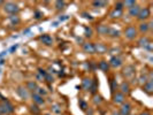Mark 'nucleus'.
<instances>
[{"label":"nucleus","instance_id":"c03bdc74","mask_svg":"<svg viewBox=\"0 0 153 115\" xmlns=\"http://www.w3.org/2000/svg\"><path fill=\"white\" fill-rule=\"evenodd\" d=\"M1 4H4V2H2V1H0V5H1Z\"/></svg>","mask_w":153,"mask_h":115},{"label":"nucleus","instance_id":"4be33fe9","mask_svg":"<svg viewBox=\"0 0 153 115\" xmlns=\"http://www.w3.org/2000/svg\"><path fill=\"white\" fill-rule=\"evenodd\" d=\"M108 5L107 1H101V0H96V1H92V6L93 7H106Z\"/></svg>","mask_w":153,"mask_h":115},{"label":"nucleus","instance_id":"e433bc0d","mask_svg":"<svg viewBox=\"0 0 153 115\" xmlns=\"http://www.w3.org/2000/svg\"><path fill=\"white\" fill-rule=\"evenodd\" d=\"M92 36V30L90 28H85V37H91Z\"/></svg>","mask_w":153,"mask_h":115},{"label":"nucleus","instance_id":"bb28decb","mask_svg":"<svg viewBox=\"0 0 153 115\" xmlns=\"http://www.w3.org/2000/svg\"><path fill=\"white\" fill-rule=\"evenodd\" d=\"M111 17L112 19H117V17H120V16H122V10H116V9H113L112 12H111Z\"/></svg>","mask_w":153,"mask_h":115},{"label":"nucleus","instance_id":"f3484780","mask_svg":"<svg viewBox=\"0 0 153 115\" xmlns=\"http://www.w3.org/2000/svg\"><path fill=\"white\" fill-rule=\"evenodd\" d=\"M94 51H96V53L102 54V53H105V52H107V46L104 45L102 43L94 44Z\"/></svg>","mask_w":153,"mask_h":115},{"label":"nucleus","instance_id":"ddd939ff","mask_svg":"<svg viewBox=\"0 0 153 115\" xmlns=\"http://www.w3.org/2000/svg\"><path fill=\"white\" fill-rule=\"evenodd\" d=\"M109 28L111 27H108L106 24H99L97 27V31H98V33L101 35V36H107L108 32H109Z\"/></svg>","mask_w":153,"mask_h":115},{"label":"nucleus","instance_id":"c756f323","mask_svg":"<svg viewBox=\"0 0 153 115\" xmlns=\"http://www.w3.org/2000/svg\"><path fill=\"white\" fill-rule=\"evenodd\" d=\"M123 1H117V2H115V8L114 9H116V10H122L123 9Z\"/></svg>","mask_w":153,"mask_h":115},{"label":"nucleus","instance_id":"ea45409f","mask_svg":"<svg viewBox=\"0 0 153 115\" xmlns=\"http://www.w3.org/2000/svg\"><path fill=\"white\" fill-rule=\"evenodd\" d=\"M82 15H83V17H85V19H89V20H93V17H92L90 14H88V13H82Z\"/></svg>","mask_w":153,"mask_h":115},{"label":"nucleus","instance_id":"1a4fd4ad","mask_svg":"<svg viewBox=\"0 0 153 115\" xmlns=\"http://www.w3.org/2000/svg\"><path fill=\"white\" fill-rule=\"evenodd\" d=\"M131 113V105L128 104V102H123L120 107V112L119 114L120 115H130Z\"/></svg>","mask_w":153,"mask_h":115},{"label":"nucleus","instance_id":"a19ab883","mask_svg":"<svg viewBox=\"0 0 153 115\" xmlns=\"http://www.w3.org/2000/svg\"><path fill=\"white\" fill-rule=\"evenodd\" d=\"M35 17H36V19H40V17H42V14H40L39 12H36V16H35Z\"/></svg>","mask_w":153,"mask_h":115},{"label":"nucleus","instance_id":"6e6552de","mask_svg":"<svg viewBox=\"0 0 153 115\" xmlns=\"http://www.w3.org/2000/svg\"><path fill=\"white\" fill-rule=\"evenodd\" d=\"M126 101V96L121 92H114L113 93V102L116 105H122Z\"/></svg>","mask_w":153,"mask_h":115},{"label":"nucleus","instance_id":"6ab92c4d","mask_svg":"<svg viewBox=\"0 0 153 115\" xmlns=\"http://www.w3.org/2000/svg\"><path fill=\"white\" fill-rule=\"evenodd\" d=\"M152 23H147V22H142L139 24V31L142 33H146L147 31L150 30V27H151Z\"/></svg>","mask_w":153,"mask_h":115},{"label":"nucleus","instance_id":"f704fd0d","mask_svg":"<svg viewBox=\"0 0 153 115\" xmlns=\"http://www.w3.org/2000/svg\"><path fill=\"white\" fill-rule=\"evenodd\" d=\"M101 101H102L101 97H100V96H97V94H94V99H93V102L97 105V104H100Z\"/></svg>","mask_w":153,"mask_h":115},{"label":"nucleus","instance_id":"423d86ee","mask_svg":"<svg viewBox=\"0 0 153 115\" xmlns=\"http://www.w3.org/2000/svg\"><path fill=\"white\" fill-rule=\"evenodd\" d=\"M135 74H136V69H135V67L132 65H128L123 69V76L126 77V78H128V79L132 78V77L135 76Z\"/></svg>","mask_w":153,"mask_h":115},{"label":"nucleus","instance_id":"c9c22d12","mask_svg":"<svg viewBox=\"0 0 153 115\" xmlns=\"http://www.w3.org/2000/svg\"><path fill=\"white\" fill-rule=\"evenodd\" d=\"M10 21H12V23H15V24H17V23H20V19H19V16L13 15L12 17H10Z\"/></svg>","mask_w":153,"mask_h":115},{"label":"nucleus","instance_id":"473e14b6","mask_svg":"<svg viewBox=\"0 0 153 115\" xmlns=\"http://www.w3.org/2000/svg\"><path fill=\"white\" fill-rule=\"evenodd\" d=\"M96 90H97V82H96V79H94V81H92V86H91V89H90V91L94 94V93H96Z\"/></svg>","mask_w":153,"mask_h":115},{"label":"nucleus","instance_id":"a211bd4d","mask_svg":"<svg viewBox=\"0 0 153 115\" xmlns=\"http://www.w3.org/2000/svg\"><path fill=\"white\" fill-rule=\"evenodd\" d=\"M92 86V79L91 78H84L82 82V88L84 89L85 91H89Z\"/></svg>","mask_w":153,"mask_h":115},{"label":"nucleus","instance_id":"412c9836","mask_svg":"<svg viewBox=\"0 0 153 115\" xmlns=\"http://www.w3.org/2000/svg\"><path fill=\"white\" fill-rule=\"evenodd\" d=\"M27 89H28V91H36L38 89V84L35 81H29L27 83Z\"/></svg>","mask_w":153,"mask_h":115},{"label":"nucleus","instance_id":"aec40b11","mask_svg":"<svg viewBox=\"0 0 153 115\" xmlns=\"http://www.w3.org/2000/svg\"><path fill=\"white\" fill-rule=\"evenodd\" d=\"M139 10H140V6L136 4V5L134 6V7H131L130 9H129V15L132 16V17H135V16H137V15H138Z\"/></svg>","mask_w":153,"mask_h":115},{"label":"nucleus","instance_id":"2f4dec72","mask_svg":"<svg viewBox=\"0 0 153 115\" xmlns=\"http://www.w3.org/2000/svg\"><path fill=\"white\" fill-rule=\"evenodd\" d=\"M79 107L82 108V111H86V108H88V104L85 102L84 100H79Z\"/></svg>","mask_w":153,"mask_h":115},{"label":"nucleus","instance_id":"79ce46f5","mask_svg":"<svg viewBox=\"0 0 153 115\" xmlns=\"http://www.w3.org/2000/svg\"><path fill=\"white\" fill-rule=\"evenodd\" d=\"M139 115H151V114H150L149 112H143V113H140Z\"/></svg>","mask_w":153,"mask_h":115},{"label":"nucleus","instance_id":"f257e3e1","mask_svg":"<svg viewBox=\"0 0 153 115\" xmlns=\"http://www.w3.org/2000/svg\"><path fill=\"white\" fill-rule=\"evenodd\" d=\"M14 112V106L10 104V101L4 99L0 102V113L2 115H9Z\"/></svg>","mask_w":153,"mask_h":115},{"label":"nucleus","instance_id":"dca6fc26","mask_svg":"<svg viewBox=\"0 0 153 115\" xmlns=\"http://www.w3.org/2000/svg\"><path fill=\"white\" fill-rule=\"evenodd\" d=\"M120 90H121L120 92L123 93L124 96H126V94H129V93H130V84L124 81V82H122V83L120 84Z\"/></svg>","mask_w":153,"mask_h":115},{"label":"nucleus","instance_id":"72a5a7b5","mask_svg":"<svg viewBox=\"0 0 153 115\" xmlns=\"http://www.w3.org/2000/svg\"><path fill=\"white\" fill-rule=\"evenodd\" d=\"M52 111H53L54 113H56V114H60L61 113V109H60V107L58 105H53L52 106Z\"/></svg>","mask_w":153,"mask_h":115},{"label":"nucleus","instance_id":"a878e982","mask_svg":"<svg viewBox=\"0 0 153 115\" xmlns=\"http://www.w3.org/2000/svg\"><path fill=\"white\" fill-rule=\"evenodd\" d=\"M55 8H56V10H62L65 6H66V2L65 1H62V0H58V1H55Z\"/></svg>","mask_w":153,"mask_h":115},{"label":"nucleus","instance_id":"f03ea898","mask_svg":"<svg viewBox=\"0 0 153 115\" xmlns=\"http://www.w3.org/2000/svg\"><path fill=\"white\" fill-rule=\"evenodd\" d=\"M4 10H5L7 14L15 15V14H17V13L20 12V7H19L16 4H14V2L8 1V2H5V4H4Z\"/></svg>","mask_w":153,"mask_h":115},{"label":"nucleus","instance_id":"58836bf2","mask_svg":"<svg viewBox=\"0 0 153 115\" xmlns=\"http://www.w3.org/2000/svg\"><path fill=\"white\" fill-rule=\"evenodd\" d=\"M111 89H112V92L114 93L115 90H116V84H115L114 81H112V82H111Z\"/></svg>","mask_w":153,"mask_h":115},{"label":"nucleus","instance_id":"4468645a","mask_svg":"<svg viewBox=\"0 0 153 115\" xmlns=\"http://www.w3.org/2000/svg\"><path fill=\"white\" fill-rule=\"evenodd\" d=\"M31 98L33 100V102H35V105H44L45 104V99H44V97H42V96H39L37 93H32V96H31Z\"/></svg>","mask_w":153,"mask_h":115},{"label":"nucleus","instance_id":"f8f14e48","mask_svg":"<svg viewBox=\"0 0 153 115\" xmlns=\"http://www.w3.org/2000/svg\"><path fill=\"white\" fill-rule=\"evenodd\" d=\"M143 89H144V92H145L146 94H149V96H151L153 93V79H149L147 82H146L145 84L143 85Z\"/></svg>","mask_w":153,"mask_h":115},{"label":"nucleus","instance_id":"393cba45","mask_svg":"<svg viewBox=\"0 0 153 115\" xmlns=\"http://www.w3.org/2000/svg\"><path fill=\"white\" fill-rule=\"evenodd\" d=\"M136 4H137V2H136L135 0H126V1H123V6L127 7L128 9H130L131 7H134Z\"/></svg>","mask_w":153,"mask_h":115},{"label":"nucleus","instance_id":"2eb2a0df","mask_svg":"<svg viewBox=\"0 0 153 115\" xmlns=\"http://www.w3.org/2000/svg\"><path fill=\"white\" fill-rule=\"evenodd\" d=\"M39 40H40L44 45H47V46H51L53 44V38H52L50 35H43V36H40V37H39Z\"/></svg>","mask_w":153,"mask_h":115},{"label":"nucleus","instance_id":"7ed1b4c3","mask_svg":"<svg viewBox=\"0 0 153 115\" xmlns=\"http://www.w3.org/2000/svg\"><path fill=\"white\" fill-rule=\"evenodd\" d=\"M138 45L140 46V47H144L145 50H147L149 52H151L153 48H152V42H151V39L149 38V37H146V36H143V37H140L139 40H138Z\"/></svg>","mask_w":153,"mask_h":115},{"label":"nucleus","instance_id":"20e7f679","mask_svg":"<svg viewBox=\"0 0 153 115\" xmlns=\"http://www.w3.org/2000/svg\"><path fill=\"white\" fill-rule=\"evenodd\" d=\"M124 36L126 38L132 40L137 37V29L134 27V25H128L126 29H124Z\"/></svg>","mask_w":153,"mask_h":115},{"label":"nucleus","instance_id":"a18cd8bd","mask_svg":"<svg viewBox=\"0 0 153 115\" xmlns=\"http://www.w3.org/2000/svg\"><path fill=\"white\" fill-rule=\"evenodd\" d=\"M46 115H51V114H46Z\"/></svg>","mask_w":153,"mask_h":115},{"label":"nucleus","instance_id":"4c0bfd02","mask_svg":"<svg viewBox=\"0 0 153 115\" xmlns=\"http://www.w3.org/2000/svg\"><path fill=\"white\" fill-rule=\"evenodd\" d=\"M38 74H39V75H40L42 77H43V78H44V77L46 76V74H47V73H46V70H44V69L39 68V69H38Z\"/></svg>","mask_w":153,"mask_h":115},{"label":"nucleus","instance_id":"0eeeda50","mask_svg":"<svg viewBox=\"0 0 153 115\" xmlns=\"http://www.w3.org/2000/svg\"><path fill=\"white\" fill-rule=\"evenodd\" d=\"M150 16H151V10H150V8L144 7V8H140V10H139V13H138L137 17H138V20H140V21H144V22H145Z\"/></svg>","mask_w":153,"mask_h":115},{"label":"nucleus","instance_id":"5701e85b","mask_svg":"<svg viewBox=\"0 0 153 115\" xmlns=\"http://www.w3.org/2000/svg\"><path fill=\"white\" fill-rule=\"evenodd\" d=\"M98 68L101 70V71H108V69H109V65H108L107 61H100L98 63V66H97Z\"/></svg>","mask_w":153,"mask_h":115},{"label":"nucleus","instance_id":"9d476101","mask_svg":"<svg viewBox=\"0 0 153 115\" xmlns=\"http://www.w3.org/2000/svg\"><path fill=\"white\" fill-rule=\"evenodd\" d=\"M82 48H83V51H84L85 53H88V54L96 53V51H94V44H93V43H90V42L84 43V44L82 45Z\"/></svg>","mask_w":153,"mask_h":115},{"label":"nucleus","instance_id":"7c9ffc66","mask_svg":"<svg viewBox=\"0 0 153 115\" xmlns=\"http://www.w3.org/2000/svg\"><path fill=\"white\" fill-rule=\"evenodd\" d=\"M44 79H45V81H47L48 83H52V82L54 81L53 76H52V74H51V73H47V74H46V76L44 77Z\"/></svg>","mask_w":153,"mask_h":115},{"label":"nucleus","instance_id":"37998d69","mask_svg":"<svg viewBox=\"0 0 153 115\" xmlns=\"http://www.w3.org/2000/svg\"><path fill=\"white\" fill-rule=\"evenodd\" d=\"M112 115H120V114H119V112H113Z\"/></svg>","mask_w":153,"mask_h":115},{"label":"nucleus","instance_id":"39448f33","mask_svg":"<svg viewBox=\"0 0 153 115\" xmlns=\"http://www.w3.org/2000/svg\"><path fill=\"white\" fill-rule=\"evenodd\" d=\"M108 65H109L111 67H113V68H120L123 65L122 58H120L119 55H113V56L111 58L109 62H108Z\"/></svg>","mask_w":153,"mask_h":115},{"label":"nucleus","instance_id":"cd10ccee","mask_svg":"<svg viewBox=\"0 0 153 115\" xmlns=\"http://www.w3.org/2000/svg\"><path fill=\"white\" fill-rule=\"evenodd\" d=\"M35 93H37V94H39V96L44 97V96H46V94H47V91H46L44 88H40V86H38V89L35 91Z\"/></svg>","mask_w":153,"mask_h":115},{"label":"nucleus","instance_id":"49530a36","mask_svg":"<svg viewBox=\"0 0 153 115\" xmlns=\"http://www.w3.org/2000/svg\"><path fill=\"white\" fill-rule=\"evenodd\" d=\"M0 115H2V114H1V113H0Z\"/></svg>","mask_w":153,"mask_h":115},{"label":"nucleus","instance_id":"b1692460","mask_svg":"<svg viewBox=\"0 0 153 115\" xmlns=\"http://www.w3.org/2000/svg\"><path fill=\"white\" fill-rule=\"evenodd\" d=\"M108 36L112 37V38H116L120 36V31L116 30V29H113V28H109V32H108Z\"/></svg>","mask_w":153,"mask_h":115},{"label":"nucleus","instance_id":"9b49d317","mask_svg":"<svg viewBox=\"0 0 153 115\" xmlns=\"http://www.w3.org/2000/svg\"><path fill=\"white\" fill-rule=\"evenodd\" d=\"M16 93H17L23 100H27L29 98V91H28V89H25L24 86H19L17 90H16Z\"/></svg>","mask_w":153,"mask_h":115},{"label":"nucleus","instance_id":"c85d7f7f","mask_svg":"<svg viewBox=\"0 0 153 115\" xmlns=\"http://www.w3.org/2000/svg\"><path fill=\"white\" fill-rule=\"evenodd\" d=\"M30 111H31V113H33V114H39L40 113V108H38V106L37 105H31V107H30Z\"/></svg>","mask_w":153,"mask_h":115}]
</instances>
